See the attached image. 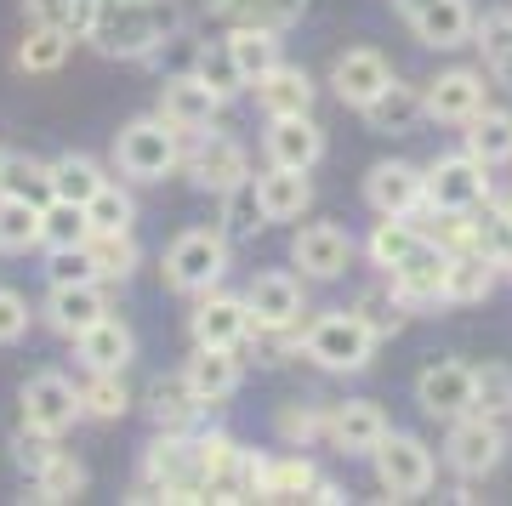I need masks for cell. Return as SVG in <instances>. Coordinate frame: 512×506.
<instances>
[{
	"label": "cell",
	"mask_w": 512,
	"mask_h": 506,
	"mask_svg": "<svg viewBox=\"0 0 512 506\" xmlns=\"http://www.w3.org/2000/svg\"><path fill=\"white\" fill-rule=\"evenodd\" d=\"M188 29V12L183 0H97V18L86 29L103 57H120V63H143L154 57L160 46Z\"/></svg>",
	"instance_id": "1"
},
{
	"label": "cell",
	"mask_w": 512,
	"mask_h": 506,
	"mask_svg": "<svg viewBox=\"0 0 512 506\" xmlns=\"http://www.w3.org/2000/svg\"><path fill=\"white\" fill-rule=\"evenodd\" d=\"M308 347V359L330 376H353V370H365L370 353H376V330L359 308H336V313H319L302 336Z\"/></svg>",
	"instance_id": "2"
},
{
	"label": "cell",
	"mask_w": 512,
	"mask_h": 506,
	"mask_svg": "<svg viewBox=\"0 0 512 506\" xmlns=\"http://www.w3.org/2000/svg\"><path fill=\"white\" fill-rule=\"evenodd\" d=\"M114 165L131 182H165L183 165V131L171 126V120H160V114H143V120L120 126V137H114Z\"/></svg>",
	"instance_id": "3"
},
{
	"label": "cell",
	"mask_w": 512,
	"mask_h": 506,
	"mask_svg": "<svg viewBox=\"0 0 512 506\" xmlns=\"http://www.w3.org/2000/svg\"><path fill=\"white\" fill-rule=\"evenodd\" d=\"M160 273L171 290L205 296L228 273V234H217V228H188V234H177L171 251H165V262H160Z\"/></svg>",
	"instance_id": "4"
},
{
	"label": "cell",
	"mask_w": 512,
	"mask_h": 506,
	"mask_svg": "<svg viewBox=\"0 0 512 506\" xmlns=\"http://www.w3.org/2000/svg\"><path fill=\"white\" fill-rule=\"evenodd\" d=\"M370 461H376V484L393 495V501H416V495H427L433 489V450L421 444V438L410 433H387L376 450H370Z\"/></svg>",
	"instance_id": "5"
},
{
	"label": "cell",
	"mask_w": 512,
	"mask_h": 506,
	"mask_svg": "<svg viewBox=\"0 0 512 506\" xmlns=\"http://www.w3.org/2000/svg\"><path fill=\"white\" fill-rule=\"evenodd\" d=\"M501 455H507V433H501V421L484 416V410H467L456 416L450 438H444V461L461 472V478H484V472L501 467Z\"/></svg>",
	"instance_id": "6"
},
{
	"label": "cell",
	"mask_w": 512,
	"mask_h": 506,
	"mask_svg": "<svg viewBox=\"0 0 512 506\" xmlns=\"http://www.w3.org/2000/svg\"><path fill=\"white\" fill-rule=\"evenodd\" d=\"M490 165H478L473 154H444V160H433L421 177H427V205L433 211H444V217H461V211H473L478 199L490 194V177H484Z\"/></svg>",
	"instance_id": "7"
},
{
	"label": "cell",
	"mask_w": 512,
	"mask_h": 506,
	"mask_svg": "<svg viewBox=\"0 0 512 506\" xmlns=\"http://www.w3.org/2000/svg\"><path fill=\"white\" fill-rule=\"evenodd\" d=\"M18 404H23V421L40 427V433H52V438H63L74 421H86V410H80V387H74L69 376H57V370H40V376L23 381Z\"/></svg>",
	"instance_id": "8"
},
{
	"label": "cell",
	"mask_w": 512,
	"mask_h": 506,
	"mask_svg": "<svg viewBox=\"0 0 512 506\" xmlns=\"http://www.w3.org/2000/svg\"><path fill=\"white\" fill-rule=\"evenodd\" d=\"M416 404L433 421H456L467 410H478V370L461 359H439L416 376Z\"/></svg>",
	"instance_id": "9"
},
{
	"label": "cell",
	"mask_w": 512,
	"mask_h": 506,
	"mask_svg": "<svg viewBox=\"0 0 512 506\" xmlns=\"http://www.w3.org/2000/svg\"><path fill=\"white\" fill-rule=\"evenodd\" d=\"M262 154H268V165L313 171L325 160V131L313 126V114H274L268 131H262Z\"/></svg>",
	"instance_id": "10"
},
{
	"label": "cell",
	"mask_w": 512,
	"mask_h": 506,
	"mask_svg": "<svg viewBox=\"0 0 512 506\" xmlns=\"http://www.w3.org/2000/svg\"><path fill=\"white\" fill-rule=\"evenodd\" d=\"M109 313V296L97 279H74V285H52L46 290V302H40V319L57 330V336H80V330H92L97 319Z\"/></svg>",
	"instance_id": "11"
},
{
	"label": "cell",
	"mask_w": 512,
	"mask_h": 506,
	"mask_svg": "<svg viewBox=\"0 0 512 506\" xmlns=\"http://www.w3.org/2000/svg\"><path fill=\"white\" fill-rule=\"evenodd\" d=\"M245 308H251L256 330H291L302 319V285H296V273H285V268L256 273L251 285H245Z\"/></svg>",
	"instance_id": "12"
},
{
	"label": "cell",
	"mask_w": 512,
	"mask_h": 506,
	"mask_svg": "<svg viewBox=\"0 0 512 506\" xmlns=\"http://www.w3.org/2000/svg\"><path fill=\"white\" fill-rule=\"evenodd\" d=\"M251 308H245V296H222V290H205V302L188 313V336L194 347H239L251 336Z\"/></svg>",
	"instance_id": "13"
},
{
	"label": "cell",
	"mask_w": 512,
	"mask_h": 506,
	"mask_svg": "<svg viewBox=\"0 0 512 506\" xmlns=\"http://www.w3.org/2000/svg\"><path fill=\"white\" fill-rule=\"evenodd\" d=\"M217 109H222V97L205 86L200 74H171V80L160 86V120H171L183 137H200V131H211Z\"/></svg>",
	"instance_id": "14"
},
{
	"label": "cell",
	"mask_w": 512,
	"mask_h": 506,
	"mask_svg": "<svg viewBox=\"0 0 512 506\" xmlns=\"http://www.w3.org/2000/svg\"><path fill=\"white\" fill-rule=\"evenodd\" d=\"M291 262L308 279H342L353 268V239L336 228V222H308L302 234L291 239Z\"/></svg>",
	"instance_id": "15"
},
{
	"label": "cell",
	"mask_w": 512,
	"mask_h": 506,
	"mask_svg": "<svg viewBox=\"0 0 512 506\" xmlns=\"http://www.w3.org/2000/svg\"><path fill=\"white\" fill-rule=\"evenodd\" d=\"M421 194H427V177H421L416 165H404V160L370 165L365 199H370V211H376V217H410V211L421 205Z\"/></svg>",
	"instance_id": "16"
},
{
	"label": "cell",
	"mask_w": 512,
	"mask_h": 506,
	"mask_svg": "<svg viewBox=\"0 0 512 506\" xmlns=\"http://www.w3.org/2000/svg\"><path fill=\"white\" fill-rule=\"evenodd\" d=\"M387 80H393V69H387V57L376 52V46H353V52H342L330 63V91H336L348 109H365Z\"/></svg>",
	"instance_id": "17"
},
{
	"label": "cell",
	"mask_w": 512,
	"mask_h": 506,
	"mask_svg": "<svg viewBox=\"0 0 512 506\" xmlns=\"http://www.w3.org/2000/svg\"><path fill=\"white\" fill-rule=\"evenodd\" d=\"M325 433L342 455H370L387 438V416L376 398H348V404H336L325 416Z\"/></svg>",
	"instance_id": "18"
},
{
	"label": "cell",
	"mask_w": 512,
	"mask_h": 506,
	"mask_svg": "<svg viewBox=\"0 0 512 506\" xmlns=\"http://www.w3.org/2000/svg\"><path fill=\"white\" fill-rule=\"evenodd\" d=\"M183 381H188V393L200 398V404L234 398L239 381H245V370H239V347H194V359L183 364Z\"/></svg>",
	"instance_id": "19"
},
{
	"label": "cell",
	"mask_w": 512,
	"mask_h": 506,
	"mask_svg": "<svg viewBox=\"0 0 512 506\" xmlns=\"http://www.w3.org/2000/svg\"><path fill=\"white\" fill-rule=\"evenodd\" d=\"M359 114H365V126L382 131V137H410V131L421 126V114H427V97H421L416 86H404L399 74H393V80H387V86L376 91Z\"/></svg>",
	"instance_id": "20"
},
{
	"label": "cell",
	"mask_w": 512,
	"mask_h": 506,
	"mask_svg": "<svg viewBox=\"0 0 512 506\" xmlns=\"http://www.w3.org/2000/svg\"><path fill=\"white\" fill-rule=\"evenodd\" d=\"M484 91H490V86H484V74H478V69H450V74H439L433 86L421 91V97H427V114H433V120L467 126V120L484 109Z\"/></svg>",
	"instance_id": "21"
},
{
	"label": "cell",
	"mask_w": 512,
	"mask_h": 506,
	"mask_svg": "<svg viewBox=\"0 0 512 506\" xmlns=\"http://www.w3.org/2000/svg\"><path fill=\"white\" fill-rule=\"evenodd\" d=\"M256 109L268 114H313V97H319V86H313L308 69H296V63H274V69L256 80Z\"/></svg>",
	"instance_id": "22"
},
{
	"label": "cell",
	"mask_w": 512,
	"mask_h": 506,
	"mask_svg": "<svg viewBox=\"0 0 512 506\" xmlns=\"http://www.w3.org/2000/svg\"><path fill=\"white\" fill-rule=\"evenodd\" d=\"M74 353H80L86 370H126V364L137 359V336H131L126 319L103 313L92 330H80V336H74Z\"/></svg>",
	"instance_id": "23"
},
{
	"label": "cell",
	"mask_w": 512,
	"mask_h": 506,
	"mask_svg": "<svg viewBox=\"0 0 512 506\" xmlns=\"http://www.w3.org/2000/svg\"><path fill=\"white\" fill-rule=\"evenodd\" d=\"M421 46H433V52H456L473 40V6L467 0H433V6H421L416 18H410Z\"/></svg>",
	"instance_id": "24"
},
{
	"label": "cell",
	"mask_w": 512,
	"mask_h": 506,
	"mask_svg": "<svg viewBox=\"0 0 512 506\" xmlns=\"http://www.w3.org/2000/svg\"><path fill=\"white\" fill-rule=\"evenodd\" d=\"M256 199H262L268 222H296V217H302V211L313 205V182H308V171H291V165H268V171L256 177Z\"/></svg>",
	"instance_id": "25"
},
{
	"label": "cell",
	"mask_w": 512,
	"mask_h": 506,
	"mask_svg": "<svg viewBox=\"0 0 512 506\" xmlns=\"http://www.w3.org/2000/svg\"><path fill=\"white\" fill-rule=\"evenodd\" d=\"M188 171H194V182H200L205 194H217V199L251 177V165H245V148L228 143V137H211V143H205L194 160H188Z\"/></svg>",
	"instance_id": "26"
},
{
	"label": "cell",
	"mask_w": 512,
	"mask_h": 506,
	"mask_svg": "<svg viewBox=\"0 0 512 506\" xmlns=\"http://www.w3.org/2000/svg\"><path fill=\"white\" fill-rule=\"evenodd\" d=\"M86 256H92V279L97 285H120V279H131L137 262H143L131 228H97V234L86 239Z\"/></svg>",
	"instance_id": "27"
},
{
	"label": "cell",
	"mask_w": 512,
	"mask_h": 506,
	"mask_svg": "<svg viewBox=\"0 0 512 506\" xmlns=\"http://www.w3.org/2000/svg\"><path fill=\"white\" fill-rule=\"evenodd\" d=\"M444 273H450V256L421 239L416 251L393 268V290H399L404 302H427V296H444Z\"/></svg>",
	"instance_id": "28"
},
{
	"label": "cell",
	"mask_w": 512,
	"mask_h": 506,
	"mask_svg": "<svg viewBox=\"0 0 512 506\" xmlns=\"http://www.w3.org/2000/svg\"><path fill=\"white\" fill-rule=\"evenodd\" d=\"M228 57H234V69L245 74V86H256L262 74L274 69V63H285L279 57V29H256V23H234L228 29Z\"/></svg>",
	"instance_id": "29"
},
{
	"label": "cell",
	"mask_w": 512,
	"mask_h": 506,
	"mask_svg": "<svg viewBox=\"0 0 512 506\" xmlns=\"http://www.w3.org/2000/svg\"><path fill=\"white\" fill-rule=\"evenodd\" d=\"M86 239H92V217H86L80 199L52 194L40 205V245H46V251H74V245H86Z\"/></svg>",
	"instance_id": "30"
},
{
	"label": "cell",
	"mask_w": 512,
	"mask_h": 506,
	"mask_svg": "<svg viewBox=\"0 0 512 506\" xmlns=\"http://www.w3.org/2000/svg\"><path fill=\"white\" fill-rule=\"evenodd\" d=\"M143 404H148V416H154V427H165V433H183L188 421H194V416L205 410L200 398L188 393V381H183V376H160V381H148Z\"/></svg>",
	"instance_id": "31"
},
{
	"label": "cell",
	"mask_w": 512,
	"mask_h": 506,
	"mask_svg": "<svg viewBox=\"0 0 512 506\" xmlns=\"http://www.w3.org/2000/svg\"><path fill=\"white\" fill-rule=\"evenodd\" d=\"M467 154L478 165H512V109H478L467 120Z\"/></svg>",
	"instance_id": "32"
},
{
	"label": "cell",
	"mask_w": 512,
	"mask_h": 506,
	"mask_svg": "<svg viewBox=\"0 0 512 506\" xmlns=\"http://www.w3.org/2000/svg\"><path fill=\"white\" fill-rule=\"evenodd\" d=\"M40 205L46 199L0 194V256H23L40 245Z\"/></svg>",
	"instance_id": "33"
},
{
	"label": "cell",
	"mask_w": 512,
	"mask_h": 506,
	"mask_svg": "<svg viewBox=\"0 0 512 506\" xmlns=\"http://www.w3.org/2000/svg\"><path fill=\"white\" fill-rule=\"evenodd\" d=\"M80 410L92 421H120L131 410L126 393V370H86V387H80Z\"/></svg>",
	"instance_id": "34"
},
{
	"label": "cell",
	"mask_w": 512,
	"mask_h": 506,
	"mask_svg": "<svg viewBox=\"0 0 512 506\" xmlns=\"http://www.w3.org/2000/svg\"><path fill=\"white\" fill-rule=\"evenodd\" d=\"M313 484H319V472L308 455H279L262 472V501H296V495H313Z\"/></svg>",
	"instance_id": "35"
},
{
	"label": "cell",
	"mask_w": 512,
	"mask_h": 506,
	"mask_svg": "<svg viewBox=\"0 0 512 506\" xmlns=\"http://www.w3.org/2000/svg\"><path fill=\"white\" fill-rule=\"evenodd\" d=\"M302 6H308V0H217L222 18L256 23V29H279V35H285V29L302 18Z\"/></svg>",
	"instance_id": "36"
},
{
	"label": "cell",
	"mask_w": 512,
	"mask_h": 506,
	"mask_svg": "<svg viewBox=\"0 0 512 506\" xmlns=\"http://www.w3.org/2000/svg\"><path fill=\"white\" fill-rule=\"evenodd\" d=\"M103 182L109 177H103V165H97L92 154H57L52 160V194H63V199H80V205H86Z\"/></svg>",
	"instance_id": "37"
},
{
	"label": "cell",
	"mask_w": 512,
	"mask_h": 506,
	"mask_svg": "<svg viewBox=\"0 0 512 506\" xmlns=\"http://www.w3.org/2000/svg\"><path fill=\"white\" fill-rule=\"evenodd\" d=\"M0 194L52 199V160H35V154H6V160H0Z\"/></svg>",
	"instance_id": "38"
},
{
	"label": "cell",
	"mask_w": 512,
	"mask_h": 506,
	"mask_svg": "<svg viewBox=\"0 0 512 506\" xmlns=\"http://www.w3.org/2000/svg\"><path fill=\"white\" fill-rule=\"evenodd\" d=\"M416 245H421V228H416V222H404V217H382V222H376V234H370V245H365V256L376 262V268L393 273V268L404 262V256L416 251Z\"/></svg>",
	"instance_id": "39"
},
{
	"label": "cell",
	"mask_w": 512,
	"mask_h": 506,
	"mask_svg": "<svg viewBox=\"0 0 512 506\" xmlns=\"http://www.w3.org/2000/svg\"><path fill=\"white\" fill-rule=\"evenodd\" d=\"M23 6H29L35 23L63 29L69 40H86V29H92V18H97V0H23Z\"/></svg>",
	"instance_id": "40"
},
{
	"label": "cell",
	"mask_w": 512,
	"mask_h": 506,
	"mask_svg": "<svg viewBox=\"0 0 512 506\" xmlns=\"http://www.w3.org/2000/svg\"><path fill=\"white\" fill-rule=\"evenodd\" d=\"M473 35H478V46H484L490 74L512 91V12H490L484 23H473Z\"/></svg>",
	"instance_id": "41"
},
{
	"label": "cell",
	"mask_w": 512,
	"mask_h": 506,
	"mask_svg": "<svg viewBox=\"0 0 512 506\" xmlns=\"http://www.w3.org/2000/svg\"><path fill=\"white\" fill-rule=\"evenodd\" d=\"M80 489H86V467H80L69 450H57L52 461L35 472V501H74Z\"/></svg>",
	"instance_id": "42"
},
{
	"label": "cell",
	"mask_w": 512,
	"mask_h": 506,
	"mask_svg": "<svg viewBox=\"0 0 512 506\" xmlns=\"http://www.w3.org/2000/svg\"><path fill=\"white\" fill-rule=\"evenodd\" d=\"M69 46H74V40L63 35V29H46V23H35V29H29V40L18 46V69H29V74H52V69H63Z\"/></svg>",
	"instance_id": "43"
},
{
	"label": "cell",
	"mask_w": 512,
	"mask_h": 506,
	"mask_svg": "<svg viewBox=\"0 0 512 506\" xmlns=\"http://www.w3.org/2000/svg\"><path fill=\"white\" fill-rule=\"evenodd\" d=\"M222 222H228L234 239H251L256 228H268V211H262V199H256V177H245L239 188L222 194Z\"/></svg>",
	"instance_id": "44"
},
{
	"label": "cell",
	"mask_w": 512,
	"mask_h": 506,
	"mask_svg": "<svg viewBox=\"0 0 512 506\" xmlns=\"http://www.w3.org/2000/svg\"><path fill=\"white\" fill-rule=\"evenodd\" d=\"M495 273L484 256H450V273H444V302H478L490 296Z\"/></svg>",
	"instance_id": "45"
},
{
	"label": "cell",
	"mask_w": 512,
	"mask_h": 506,
	"mask_svg": "<svg viewBox=\"0 0 512 506\" xmlns=\"http://www.w3.org/2000/svg\"><path fill=\"white\" fill-rule=\"evenodd\" d=\"M86 217H92V234L97 228H131V222H137V199H131L120 182H103V188L86 199Z\"/></svg>",
	"instance_id": "46"
},
{
	"label": "cell",
	"mask_w": 512,
	"mask_h": 506,
	"mask_svg": "<svg viewBox=\"0 0 512 506\" xmlns=\"http://www.w3.org/2000/svg\"><path fill=\"white\" fill-rule=\"evenodd\" d=\"M194 74H200V80H205L211 91H217L222 103H228V97H239V91H251V86H245V74L234 69V57H228V46H217V52H200Z\"/></svg>",
	"instance_id": "47"
},
{
	"label": "cell",
	"mask_w": 512,
	"mask_h": 506,
	"mask_svg": "<svg viewBox=\"0 0 512 506\" xmlns=\"http://www.w3.org/2000/svg\"><path fill=\"white\" fill-rule=\"evenodd\" d=\"M52 455H57V438H52V433H40V427H29V421H23L18 433H12V461H18L29 478H35V472L46 467Z\"/></svg>",
	"instance_id": "48"
},
{
	"label": "cell",
	"mask_w": 512,
	"mask_h": 506,
	"mask_svg": "<svg viewBox=\"0 0 512 506\" xmlns=\"http://www.w3.org/2000/svg\"><path fill=\"white\" fill-rule=\"evenodd\" d=\"M29 336V302L18 290H0V347H12Z\"/></svg>",
	"instance_id": "49"
},
{
	"label": "cell",
	"mask_w": 512,
	"mask_h": 506,
	"mask_svg": "<svg viewBox=\"0 0 512 506\" xmlns=\"http://www.w3.org/2000/svg\"><path fill=\"white\" fill-rule=\"evenodd\" d=\"M52 285H74V279H92V256L86 245H74V251H52Z\"/></svg>",
	"instance_id": "50"
},
{
	"label": "cell",
	"mask_w": 512,
	"mask_h": 506,
	"mask_svg": "<svg viewBox=\"0 0 512 506\" xmlns=\"http://www.w3.org/2000/svg\"><path fill=\"white\" fill-rule=\"evenodd\" d=\"M319 427H325V421L313 416V410H285V416H279V433L291 438V444H296V438H302V444H308V438L319 433Z\"/></svg>",
	"instance_id": "51"
},
{
	"label": "cell",
	"mask_w": 512,
	"mask_h": 506,
	"mask_svg": "<svg viewBox=\"0 0 512 506\" xmlns=\"http://www.w3.org/2000/svg\"><path fill=\"white\" fill-rule=\"evenodd\" d=\"M421 6H433V0H399V12H404V18H416Z\"/></svg>",
	"instance_id": "52"
},
{
	"label": "cell",
	"mask_w": 512,
	"mask_h": 506,
	"mask_svg": "<svg viewBox=\"0 0 512 506\" xmlns=\"http://www.w3.org/2000/svg\"><path fill=\"white\" fill-rule=\"evenodd\" d=\"M0 160H6V148H0Z\"/></svg>",
	"instance_id": "53"
}]
</instances>
